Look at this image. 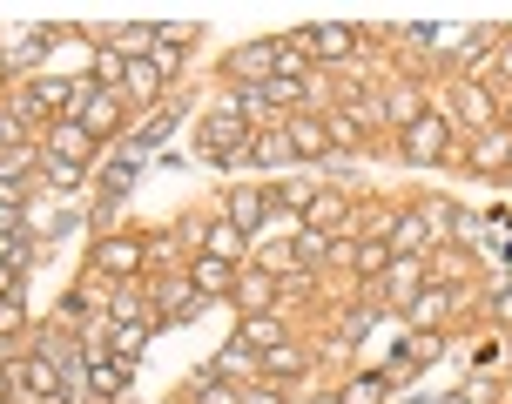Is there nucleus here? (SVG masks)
<instances>
[{"mask_svg":"<svg viewBox=\"0 0 512 404\" xmlns=\"http://www.w3.org/2000/svg\"><path fill=\"white\" fill-rule=\"evenodd\" d=\"M445 142H452L445 115H418V122L405 128V155H411V162H438V155H445Z\"/></svg>","mask_w":512,"mask_h":404,"instance_id":"f257e3e1","label":"nucleus"},{"mask_svg":"<svg viewBox=\"0 0 512 404\" xmlns=\"http://www.w3.org/2000/svg\"><path fill=\"white\" fill-rule=\"evenodd\" d=\"M95 155V135L81 122H54V135H48V162H68V169H81Z\"/></svg>","mask_w":512,"mask_h":404,"instance_id":"f03ea898","label":"nucleus"},{"mask_svg":"<svg viewBox=\"0 0 512 404\" xmlns=\"http://www.w3.org/2000/svg\"><path fill=\"white\" fill-rule=\"evenodd\" d=\"M236 149H250V142H243V115H236V108L209 115V122H203V155L223 162V155H236Z\"/></svg>","mask_w":512,"mask_h":404,"instance_id":"7ed1b4c3","label":"nucleus"},{"mask_svg":"<svg viewBox=\"0 0 512 404\" xmlns=\"http://www.w3.org/2000/svg\"><path fill=\"white\" fill-rule=\"evenodd\" d=\"M230 75H236V81H256V88H263V81L277 75V41H256V48H236V54H230Z\"/></svg>","mask_w":512,"mask_h":404,"instance_id":"20e7f679","label":"nucleus"},{"mask_svg":"<svg viewBox=\"0 0 512 404\" xmlns=\"http://www.w3.org/2000/svg\"><path fill=\"white\" fill-rule=\"evenodd\" d=\"M95 270H108V277H135V270H142V243H135V236H108L102 250H95Z\"/></svg>","mask_w":512,"mask_h":404,"instance_id":"39448f33","label":"nucleus"},{"mask_svg":"<svg viewBox=\"0 0 512 404\" xmlns=\"http://www.w3.org/2000/svg\"><path fill=\"white\" fill-rule=\"evenodd\" d=\"M283 135H290V155H310V162H317V155H331V128L310 122V115H297Z\"/></svg>","mask_w":512,"mask_h":404,"instance_id":"423d86ee","label":"nucleus"},{"mask_svg":"<svg viewBox=\"0 0 512 404\" xmlns=\"http://www.w3.org/2000/svg\"><path fill=\"white\" fill-rule=\"evenodd\" d=\"M48 27H27V34H14V41H7V75H21V68H34V61H41V54H48Z\"/></svg>","mask_w":512,"mask_h":404,"instance_id":"0eeeda50","label":"nucleus"},{"mask_svg":"<svg viewBox=\"0 0 512 404\" xmlns=\"http://www.w3.org/2000/svg\"><path fill=\"white\" fill-rule=\"evenodd\" d=\"M304 48L317 54V61H344V54L358 48V34H351V27H310V34H304Z\"/></svg>","mask_w":512,"mask_h":404,"instance_id":"6e6552de","label":"nucleus"},{"mask_svg":"<svg viewBox=\"0 0 512 404\" xmlns=\"http://www.w3.org/2000/svg\"><path fill=\"white\" fill-rule=\"evenodd\" d=\"M263 216H270V196H263V189H230V216H223V223L263 229Z\"/></svg>","mask_w":512,"mask_h":404,"instance_id":"1a4fd4ad","label":"nucleus"},{"mask_svg":"<svg viewBox=\"0 0 512 404\" xmlns=\"http://www.w3.org/2000/svg\"><path fill=\"white\" fill-rule=\"evenodd\" d=\"M21 391H27V398H41V404H48V398H68V391H61V371H54L48 357L21 364Z\"/></svg>","mask_w":512,"mask_h":404,"instance_id":"9d476101","label":"nucleus"},{"mask_svg":"<svg viewBox=\"0 0 512 404\" xmlns=\"http://www.w3.org/2000/svg\"><path fill=\"white\" fill-rule=\"evenodd\" d=\"M230 297H236V310H243V317H270V303H277V283H270V277H250V283H236Z\"/></svg>","mask_w":512,"mask_h":404,"instance_id":"9b49d317","label":"nucleus"},{"mask_svg":"<svg viewBox=\"0 0 512 404\" xmlns=\"http://www.w3.org/2000/svg\"><path fill=\"white\" fill-rule=\"evenodd\" d=\"M189 283H196V297H223V290H236V283H230V263H216V256H196Z\"/></svg>","mask_w":512,"mask_h":404,"instance_id":"f8f14e48","label":"nucleus"},{"mask_svg":"<svg viewBox=\"0 0 512 404\" xmlns=\"http://www.w3.org/2000/svg\"><path fill=\"white\" fill-rule=\"evenodd\" d=\"M256 364H263V371H277V378H297L310 357H304V344H290V337H283V344H270V351H256Z\"/></svg>","mask_w":512,"mask_h":404,"instance_id":"ddd939ff","label":"nucleus"},{"mask_svg":"<svg viewBox=\"0 0 512 404\" xmlns=\"http://www.w3.org/2000/svg\"><path fill=\"white\" fill-rule=\"evenodd\" d=\"M142 351H149V330L142 324H115L108 330V357H115V364H135Z\"/></svg>","mask_w":512,"mask_h":404,"instance_id":"4468645a","label":"nucleus"},{"mask_svg":"<svg viewBox=\"0 0 512 404\" xmlns=\"http://www.w3.org/2000/svg\"><path fill=\"white\" fill-rule=\"evenodd\" d=\"M88 384H95V404H108V398L128 384V364H115V357H95V364H88Z\"/></svg>","mask_w":512,"mask_h":404,"instance_id":"2eb2a0df","label":"nucleus"},{"mask_svg":"<svg viewBox=\"0 0 512 404\" xmlns=\"http://www.w3.org/2000/svg\"><path fill=\"white\" fill-rule=\"evenodd\" d=\"M203 256H216V263H236V256H243V229H236V223H209Z\"/></svg>","mask_w":512,"mask_h":404,"instance_id":"dca6fc26","label":"nucleus"},{"mask_svg":"<svg viewBox=\"0 0 512 404\" xmlns=\"http://www.w3.org/2000/svg\"><path fill=\"white\" fill-rule=\"evenodd\" d=\"M425 236H432V229H425V216H398V223H391V256L425 250Z\"/></svg>","mask_w":512,"mask_h":404,"instance_id":"f3484780","label":"nucleus"},{"mask_svg":"<svg viewBox=\"0 0 512 404\" xmlns=\"http://www.w3.org/2000/svg\"><path fill=\"white\" fill-rule=\"evenodd\" d=\"M236 337H243V351H270V344H283V324L277 317H243Z\"/></svg>","mask_w":512,"mask_h":404,"instance_id":"a211bd4d","label":"nucleus"},{"mask_svg":"<svg viewBox=\"0 0 512 404\" xmlns=\"http://www.w3.org/2000/svg\"><path fill=\"white\" fill-rule=\"evenodd\" d=\"M115 115H122V101H115V95H102V101H88V108H81V128H88V135L102 142L108 128H115Z\"/></svg>","mask_w":512,"mask_h":404,"instance_id":"6ab92c4d","label":"nucleus"},{"mask_svg":"<svg viewBox=\"0 0 512 404\" xmlns=\"http://www.w3.org/2000/svg\"><path fill=\"white\" fill-rule=\"evenodd\" d=\"M169 128H176V115H149V122H142V128H135V135H128V162H135V155H149L155 142L169 135Z\"/></svg>","mask_w":512,"mask_h":404,"instance_id":"aec40b11","label":"nucleus"},{"mask_svg":"<svg viewBox=\"0 0 512 404\" xmlns=\"http://www.w3.org/2000/svg\"><path fill=\"white\" fill-rule=\"evenodd\" d=\"M256 95H263V108H297V101H304V81H290V75H270L263 88H256Z\"/></svg>","mask_w":512,"mask_h":404,"instance_id":"412c9836","label":"nucleus"},{"mask_svg":"<svg viewBox=\"0 0 512 404\" xmlns=\"http://www.w3.org/2000/svg\"><path fill=\"white\" fill-rule=\"evenodd\" d=\"M128 68H135V61H122V54H115V41H102V48H95V81H102V88L128 81Z\"/></svg>","mask_w":512,"mask_h":404,"instance_id":"4be33fe9","label":"nucleus"},{"mask_svg":"<svg viewBox=\"0 0 512 404\" xmlns=\"http://www.w3.org/2000/svg\"><path fill=\"white\" fill-rule=\"evenodd\" d=\"M459 115L472 128H492V95H486V88H459Z\"/></svg>","mask_w":512,"mask_h":404,"instance_id":"5701e85b","label":"nucleus"},{"mask_svg":"<svg viewBox=\"0 0 512 404\" xmlns=\"http://www.w3.org/2000/svg\"><path fill=\"white\" fill-rule=\"evenodd\" d=\"M250 155L277 169V162H290V135H277V128H270V135H256V142H250Z\"/></svg>","mask_w":512,"mask_h":404,"instance_id":"b1692460","label":"nucleus"},{"mask_svg":"<svg viewBox=\"0 0 512 404\" xmlns=\"http://www.w3.org/2000/svg\"><path fill=\"white\" fill-rule=\"evenodd\" d=\"M115 54H155V27H122V34H115Z\"/></svg>","mask_w":512,"mask_h":404,"instance_id":"393cba45","label":"nucleus"},{"mask_svg":"<svg viewBox=\"0 0 512 404\" xmlns=\"http://www.w3.org/2000/svg\"><path fill=\"white\" fill-rule=\"evenodd\" d=\"M128 189H135V162L122 155V162H108V169H102V196H128Z\"/></svg>","mask_w":512,"mask_h":404,"instance_id":"a878e982","label":"nucleus"},{"mask_svg":"<svg viewBox=\"0 0 512 404\" xmlns=\"http://www.w3.org/2000/svg\"><path fill=\"white\" fill-rule=\"evenodd\" d=\"M438 351H445V337H432V330H425V337H411V344H405V357H398V371H405V364H432Z\"/></svg>","mask_w":512,"mask_h":404,"instance_id":"bb28decb","label":"nucleus"},{"mask_svg":"<svg viewBox=\"0 0 512 404\" xmlns=\"http://www.w3.org/2000/svg\"><path fill=\"white\" fill-rule=\"evenodd\" d=\"M384 115H391L398 128H411V122H418V95H411V88H391V101H384Z\"/></svg>","mask_w":512,"mask_h":404,"instance_id":"cd10ccee","label":"nucleus"},{"mask_svg":"<svg viewBox=\"0 0 512 404\" xmlns=\"http://www.w3.org/2000/svg\"><path fill=\"white\" fill-rule=\"evenodd\" d=\"M297 256H304V263H324V256H331V236H324V229H297Z\"/></svg>","mask_w":512,"mask_h":404,"instance_id":"c85d7f7f","label":"nucleus"},{"mask_svg":"<svg viewBox=\"0 0 512 404\" xmlns=\"http://www.w3.org/2000/svg\"><path fill=\"white\" fill-rule=\"evenodd\" d=\"M115 324H142V290H135V283L115 290Z\"/></svg>","mask_w":512,"mask_h":404,"instance_id":"c756f323","label":"nucleus"},{"mask_svg":"<svg viewBox=\"0 0 512 404\" xmlns=\"http://www.w3.org/2000/svg\"><path fill=\"white\" fill-rule=\"evenodd\" d=\"M445 317V290H425V297H411V324H438Z\"/></svg>","mask_w":512,"mask_h":404,"instance_id":"7c9ffc66","label":"nucleus"},{"mask_svg":"<svg viewBox=\"0 0 512 404\" xmlns=\"http://www.w3.org/2000/svg\"><path fill=\"white\" fill-rule=\"evenodd\" d=\"M391 290L411 303V290H418V263H411V256H391Z\"/></svg>","mask_w":512,"mask_h":404,"instance_id":"2f4dec72","label":"nucleus"},{"mask_svg":"<svg viewBox=\"0 0 512 404\" xmlns=\"http://www.w3.org/2000/svg\"><path fill=\"white\" fill-rule=\"evenodd\" d=\"M304 223H344V202H337V196H310Z\"/></svg>","mask_w":512,"mask_h":404,"instance_id":"473e14b6","label":"nucleus"},{"mask_svg":"<svg viewBox=\"0 0 512 404\" xmlns=\"http://www.w3.org/2000/svg\"><path fill=\"white\" fill-rule=\"evenodd\" d=\"M479 162H486V169L512 162V135H486V142H479Z\"/></svg>","mask_w":512,"mask_h":404,"instance_id":"72a5a7b5","label":"nucleus"},{"mask_svg":"<svg viewBox=\"0 0 512 404\" xmlns=\"http://www.w3.org/2000/svg\"><path fill=\"white\" fill-rule=\"evenodd\" d=\"M155 88H162V75H155L149 61H135V68H128V95H155Z\"/></svg>","mask_w":512,"mask_h":404,"instance_id":"f704fd0d","label":"nucleus"},{"mask_svg":"<svg viewBox=\"0 0 512 404\" xmlns=\"http://www.w3.org/2000/svg\"><path fill=\"white\" fill-rule=\"evenodd\" d=\"M358 270H391V243H358Z\"/></svg>","mask_w":512,"mask_h":404,"instance_id":"c9c22d12","label":"nucleus"},{"mask_svg":"<svg viewBox=\"0 0 512 404\" xmlns=\"http://www.w3.org/2000/svg\"><path fill=\"white\" fill-rule=\"evenodd\" d=\"M378 391H384V378H358L344 391V404H378Z\"/></svg>","mask_w":512,"mask_h":404,"instance_id":"e433bc0d","label":"nucleus"},{"mask_svg":"<svg viewBox=\"0 0 512 404\" xmlns=\"http://www.w3.org/2000/svg\"><path fill=\"white\" fill-rule=\"evenodd\" d=\"M21 256H27L21 236H0V270H21Z\"/></svg>","mask_w":512,"mask_h":404,"instance_id":"4c0bfd02","label":"nucleus"},{"mask_svg":"<svg viewBox=\"0 0 512 404\" xmlns=\"http://www.w3.org/2000/svg\"><path fill=\"white\" fill-rule=\"evenodd\" d=\"M21 324H27V317H21V303H14V297H0V337H14Z\"/></svg>","mask_w":512,"mask_h":404,"instance_id":"58836bf2","label":"nucleus"},{"mask_svg":"<svg viewBox=\"0 0 512 404\" xmlns=\"http://www.w3.org/2000/svg\"><path fill=\"white\" fill-rule=\"evenodd\" d=\"M21 223H27L21 202H0V236H21Z\"/></svg>","mask_w":512,"mask_h":404,"instance_id":"ea45409f","label":"nucleus"},{"mask_svg":"<svg viewBox=\"0 0 512 404\" xmlns=\"http://www.w3.org/2000/svg\"><path fill=\"white\" fill-rule=\"evenodd\" d=\"M48 182H54V189H75L81 169H68V162H48Z\"/></svg>","mask_w":512,"mask_h":404,"instance_id":"a19ab883","label":"nucleus"},{"mask_svg":"<svg viewBox=\"0 0 512 404\" xmlns=\"http://www.w3.org/2000/svg\"><path fill=\"white\" fill-rule=\"evenodd\" d=\"M236 404H283L270 384H250V391H236Z\"/></svg>","mask_w":512,"mask_h":404,"instance_id":"79ce46f5","label":"nucleus"},{"mask_svg":"<svg viewBox=\"0 0 512 404\" xmlns=\"http://www.w3.org/2000/svg\"><path fill=\"white\" fill-rule=\"evenodd\" d=\"M283 202L290 209H310V182H283Z\"/></svg>","mask_w":512,"mask_h":404,"instance_id":"37998d69","label":"nucleus"},{"mask_svg":"<svg viewBox=\"0 0 512 404\" xmlns=\"http://www.w3.org/2000/svg\"><path fill=\"white\" fill-rule=\"evenodd\" d=\"M203 404H236V391H230V384H216V378H209V384H203Z\"/></svg>","mask_w":512,"mask_h":404,"instance_id":"c03bdc74","label":"nucleus"},{"mask_svg":"<svg viewBox=\"0 0 512 404\" xmlns=\"http://www.w3.org/2000/svg\"><path fill=\"white\" fill-rule=\"evenodd\" d=\"M0 297H14V270H0Z\"/></svg>","mask_w":512,"mask_h":404,"instance_id":"a18cd8bd","label":"nucleus"},{"mask_svg":"<svg viewBox=\"0 0 512 404\" xmlns=\"http://www.w3.org/2000/svg\"><path fill=\"white\" fill-rule=\"evenodd\" d=\"M499 317H512V290H499Z\"/></svg>","mask_w":512,"mask_h":404,"instance_id":"49530a36","label":"nucleus"},{"mask_svg":"<svg viewBox=\"0 0 512 404\" xmlns=\"http://www.w3.org/2000/svg\"><path fill=\"white\" fill-rule=\"evenodd\" d=\"M499 75H512V48H506V54H499Z\"/></svg>","mask_w":512,"mask_h":404,"instance_id":"de8ad7c7","label":"nucleus"},{"mask_svg":"<svg viewBox=\"0 0 512 404\" xmlns=\"http://www.w3.org/2000/svg\"><path fill=\"white\" fill-rule=\"evenodd\" d=\"M310 404H344V398H310Z\"/></svg>","mask_w":512,"mask_h":404,"instance_id":"09e8293b","label":"nucleus"},{"mask_svg":"<svg viewBox=\"0 0 512 404\" xmlns=\"http://www.w3.org/2000/svg\"><path fill=\"white\" fill-rule=\"evenodd\" d=\"M0 364H7V337H0Z\"/></svg>","mask_w":512,"mask_h":404,"instance_id":"8fccbe9b","label":"nucleus"},{"mask_svg":"<svg viewBox=\"0 0 512 404\" xmlns=\"http://www.w3.org/2000/svg\"><path fill=\"white\" fill-rule=\"evenodd\" d=\"M0 75H7V48H0Z\"/></svg>","mask_w":512,"mask_h":404,"instance_id":"3c124183","label":"nucleus"},{"mask_svg":"<svg viewBox=\"0 0 512 404\" xmlns=\"http://www.w3.org/2000/svg\"><path fill=\"white\" fill-rule=\"evenodd\" d=\"M0 404H7V378H0Z\"/></svg>","mask_w":512,"mask_h":404,"instance_id":"603ef678","label":"nucleus"}]
</instances>
